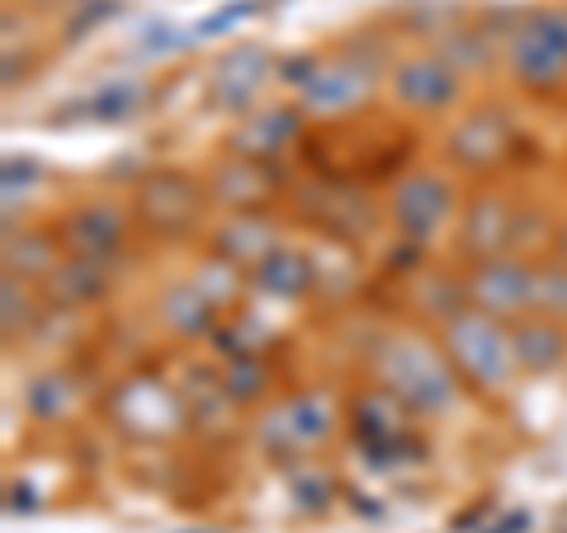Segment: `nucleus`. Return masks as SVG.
Masks as SVG:
<instances>
[{"label": "nucleus", "instance_id": "1", "mask_svg": "<svg viewBox=\"0 0 567 533\" xmlns=\"http://www.w3.org/2000/svg\"><path fill=\"white\" fill-rule=\"evenodd\" d=\"M445 349H450L454 368L464 373L473 387H483V393H502L520 368L516 349H511V331L477 307H464L445 322Z\"/></svg>", "mask_w": 567, "mask_h": 533}, {"label": "nucleus", "instance_id": "2", "mask_svg": "<svg viewBox=\"0 0 567 533\" xmlns=\"http://www.w3.org/2000/svg\"><path fill=\"white\" fill-rule=\"evenodd\" d=\"M379 378H383V393H393L402 406H412L421 416H440L454 406V373L431 345L412 341V335H398V341L383 345Z\"/></svg>", "mask_w": 567, "mask_h": 533}, {"label": "nucleus", "instance_id": "3", "mask_svg": "<svg viewBox=\"0 0 567 533\" xmlns=\"http://www.w3.org/2000/svg\"><path fill=\"white\" fill-rule=\"evenodd\" d=\"M506 62L525 91H558L567 81V6L525 14L506 43Z\"/></svg>", "mask_w": 567, "mask_h": 533}, {"label": "nucleus", "instance_id": "4", "mask_svg": "<svg viewBox=\"0 0 567 533\" xmlns=\"http://www.w3.org/2000/svg\"><path fill=\"white\" fill-rule=\"evenodd\" d=\"M464 297L473 302L477 312L496 316H525L535 307V270L516 255H492V260H477V270L464 283Z\"/></svg>", "mask_w": 567, "mask_h": 533}, {"label": "nucleus", "instance_id": "5", "mask_svg": "<svg viewBox=\"0 0 567 533\" xmlns=\"http://www.w3.org/2000/svg\"><path fill=\"white\" fill-rule=\"evenodd\" d=\"M454 212V189L450 180H440L435 170H412L402 175L398 189H393V222H398V237L406 241H435V232L450 222Z\"/></svg>", "mask_w": 567, "mask_h": 533}, {"label": "nucleus", "instance_id": "6", "mask_svg": "<svg viewBox=\"0 0 567 533\" xmlns=\"http://www.w3.org/2000/svg\"><path fill=\"white\" fill-rule=\"evenodd\" d=\"M293 85L303 104L312 114H336V109H350L354 100H364L369 91V66L364 62H350V58H327V62H293Z\"/></svg>", "mask_w": 567, "mask_h": 533}, {"label": "nucleus", "instance_id": "7", "mask_svg": "<svg viewBox=\"0 0 567 533\" xmlns=\"http://www.w3.org/2000/svg\"><path fill=\"white\" fill-rule=\"evenodd\" d=\"M393 95L416 114H445L458 100V66L450 58H435V52L406 58L393 71Z\"/></svg>", "mask_w": 567, "mask_h": 533}, {"label": "nucleus", "instance_id": "8", "mask_svg": "<svg viewBox=\"0 0 567 533\" xmlns=\"http://www.w3.org/2000/svg\"><path fill=\"white\" fill-rule=\"evenodd\" d=\"M327 435H331V401L317 397V393L284 401L279 411L265 420V439H270L275 449H289V453H303L312 443H322Z\"/></svg>", "mask_w": 567, "mask_h": 533}, {"label": "nucleus", "instance_id": "9", "mask_svg": "<svg viewBox=\"0 0 567 533\" xmlns=\"http://www.w3.org/2000/svg\"><path fill=\"white\" fill-rule=\"evenodd\" d=\"M62 245L76 260L110 264L114 251L123 245V218H118L114 208H104V203H85V208H76L62 222Z\"/></svg>", "mask_w": 567, "mask_h": 533}, {"label": "nucleus", "instance_id": "10", "mask_svg": "<svg viewBox=\"0 0 567 533\" xmlns=\"http://www.w3.org/2000/svg\"><path fill=\"white\" fill-rule=\"evenodd\" d=\"M506 151H511V128L492 109L468 114L450 133V156L458 166H468V170H487L496 161H506Z\"/></svg>", "mask_w": 567, "mask_h": 533}, {"label": "nucleus", "instance_id": "11", "mask_svg": "<svg viewBox=\"0 0 567 533\" xmlns=\"http://www.w3.org/2000/svg\"><path fill=\"white\" fill-rule=\"evenodd\" d=\"M265 71H270V58H265V48H233L227 58L213 66L208 76V95L223 104V109H246L256 95V85L265 81Z\"/></svg>", "mask_w": 567, "mask_h": 533}, {"label": "nucleus", "instance_id": "12", "mask_svg": "<svg viewBox=\"0 0 567 533\" xmlns=\"http://www.w3.org/2000/svg\"><path fill=\"white\" fill-rule=\"evenodd\" d=\"M511 237H516V208L502 203V199H477L464 218V232H458V245L477 260H492V255H506Z\"/></svg>", "mask_w": 567, "mask_h": 533}, {"label": "nucleus", "instance_id": "13", "mask_svg": "<svg viewBox=\"0 0 567 533\" xmlns=\"http://www.w3.org/2000/svg\"><path fill=\"white\" fill-rule=\"evenodd\" d=\"M137 208L152 227L171 232V227H185L194 212H199V189H194L185 175H152L137 194Z\"/></svg>", "mask_w": 567, "mask_h": 533}, {"label": "nucleus", "instance_id": "14", "mask_svg": "<svg viewBox=\"0 0 567 533\" xmlns=\"http://www.w3.org/2000/svg\"><path fill=\"white\" fill-rule=\"evenodd\" d=\"M511 349H516L520 368L548 373L567 359V335L558 331L554 316H516V326H511Z\"/></svg>", "mask_w": 567, "mask_h": 533}, {"label": "nucleus", "instance_id": "15", "mask_svg": "<svg viewBox=\"0 0 567 533\" xmlns=\"http://www.w3.org/2000/svg\"><path fill=\"white\" fill-rule=\"evenodd\" d=\"M142 109H147V85H142V76L104 81L100 91L85 100V118H95V123H128Z\"/></svg>", "mask_w": 567, "mask_h": 533}, {"label": "nucleus", "instance_id": "16", "mask_svg": "<svg viewBox=\"0 0 567 533\" xmlns=\"http://www.w3.org/2000/svg\"><path fill=\"white\" fill-rule=\"evenodd\" d=\"M48 289H52V302H66V307H81V302H95L100 289H104V264L95 260H76L71 255L66 264L48 274Z\"/></svg>", "mask_w": 567, "mask_h": 533}, {"label": "nucleus", "instance_id": "17", "mask_svg": "<svg viewBox=\"0 0 567 533\" xmlns=\"http://www.w3.org/2000/svg\"><path fill=\"white\" fill-rule=\"evenodd\" d=\"M218 251L233 260V264H256L265 260V255H275L279 251V237L270 232L265 222H256V218H241V222H233V227H223V237H218Z\"/></svg>", "mask_w": 567, "mask_h": 533}, {"label": "nucleus", "instance_id": "18", "mask_svg": "<svg viewBox=\"0 0 567 533\" xmlns=\"http://www.w3.org/2000/svg\"><path fill=\"white\" fill-rule=\"evenodd\" d=\"M256 283L260 289H270V293H284V297H298L312 283V264L298 255V251H279L275 255H265L260 264H256Z\"/></svg>", "mask_w": 567, "mask_h": 533}, {"label": "nucleus", "instance_id": "19", "mask_svg": "<svg viewBox=\"0 0 567 533\" xmlns=\"http://www.w3.org/2000/svg\"><path fill=\"white\" fill-rule=\"evenodd\" d=\"M298 128V118L289 109H265V114H251L246 118V128L237 137V147L241 156H265V151H279L284 147V137H293Z\"/></svg>", "mask_w": 567, "mask_h": 533}, {"label": "nucleus", "instance_id": "20", "mask_svg": "<svg viewBox=\"0 0 567 533\" xmlns=\"http://www.w3.org/2000/svg\"><path fill=\"white\" fill-rule=\"evenodd\" d=\"M213 307H218V302H213L199 283H194V289H175L166 297V322L175 331H204L213 322Z\"/></svg>", "mask_w": 567, "mask_h": 533}, {"label": "nucleus", "instance_id": "21", "mask_svg": "<svg viewBox=\"0 0 567 533\" xmlns=\"http://www.w3.org/2000/svg\"><path fill=\"white\" fill-rule=\"evenodd\" d=\"M213 189H218V199H227V203H251V199L265 194V180H260L256 166H246V156H237V161H227L218 170Z\"/></svg>", "mask_w": 567, "mask_h": 533}, {"label": "nucleus", "instance_id": "22", "mask_svg": "<svg viewBox=\"0 0 567 533\" xmlns=\"http://www.w3.org/2000/svg\"><path fill=\"white\" fill-rule=\"evenodd\" d=\"M535 312L567 316V260L535 270Z\"/></svg>", "mask_w": 567, "mask_h": 533}, {"label": "nucleus", "instance_id": "23", "mask_svg": "<svg viewBox=\"0 0 567 533\" xmlns=\"http://www.w3.org/2000/svg\"><path fill=\"white\" fill-rule=\"evenodd\" d=\"M10 270H24V274H52L58 270V251H52L48 237H10Z\"/></svg>", "mask_w": 567, "mask_h": 533}, {"label": "nucleus", "instance_id": "24", "mask_svg": "<svg viewBox=\"0 0 567 533\" xmlns=\"http://www.w3.org/2000/svg\"><path fill=\"white\" fill-rule=\"evenodd\" d=\"M66 401H71V393H66V378H62V373H43V378L29 387V411L39 416V420L62 416Z\"/></svg>", "mask_w": 567, "mask_h": 533}, {"label": "nucleus", "instance_id": "25", "mask_svg": "<svg viewBox=\"0 0 567 533\" xmlns=\"http://www.w3.org/2000/svg\"><path fill=\"white\" fill-rule=\"evenodd\" d=\"M223 387H227V393H233L237 401H256V397L265 393V368H260L256 359H233V364H227Z\"/></svg>", "mask_w": 567, "mask_h": 533}, {"label": "nucleus", "instance_id": "26", "mask_svg": "<svg viewBox=\"0 0 567 533\" xmlns=\"http://www.w3.org/2000/svg\"><path fill=\"white\" fill-rule=\"evenodd\" d=\"M0 297H6V335H14L24 322H29V293H24V283H14V274H6V289H0Z\"/></svg>", "mask_w": 567, "mask_h": 533}, {"label": "nucleus", "instance_id": "27", "mask_svg": "<svg viewBox=\"0 0 567 533\" xmlns=\"http://www.w3.org/2000/svg\"><path fill=\"white\" fill-rule=\"evenodd\" d=\"M563 260H567V227H563Z\"/></svg>", "mask_w": 567, "mask_h": 533}, {"label": "nucleus", "instance_id": "28", "mask_svg": "<svg viewBox=\"0 0 567 533\" xmlns=\"http://www.w3.org/2000/svg\"><path fill=\"white\" fill-rule=\"evenodd\" d=\"M48 6H52V0H48Z\"/></svg>", "mask_w": 567, "mask_h": 533}]
</instances>
